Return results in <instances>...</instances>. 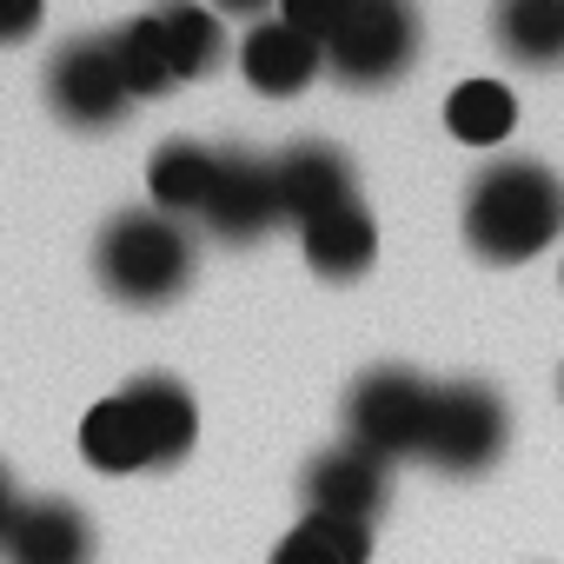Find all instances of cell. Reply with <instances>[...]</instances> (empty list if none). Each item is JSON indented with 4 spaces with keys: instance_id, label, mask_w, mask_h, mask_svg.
Instances as JSON below:
<instances>
[{
    "instance_id": "cell-24",
    "label": "cell",
    "mask_w": 564,
    "mask_h": 564,
    "mask_svg": "<svg viewBox=\"0 0 564 564\" xmlns=\"http://www.w3.org/2000/svg\"><path fill=\"white\" fill-rule=\"evenodd\" d=\"M14 505H21V498H14V478H8V471H0V531H8V518H14Z\"/></svg>"
},
{
    "instance_id": "cell-3",
    "label": "cell",
    "mask_w": 564,
    "mask_h": 564,
    "mask_svg": "<svg viewBox=\"0 0 564 564\" xmlns=\"http://www.w3.org/2000/svg\"><path fill=\"white\" fill-rule=\"evenodd\" d=\"M432 399H438V386L419 379L412 366H372V372H359L352 392H346V445L372 452L379 465L425 458Z\"/></svg>"
},
{
    "instance_id": "cell-9",
    "label": "cell",
    "mask_w": 564,
    "mask_h": 564,
    "mask_svg": "<svg viewBox=\"0 0 564 564\" xmlns=\"http://www.w3.org/2000/svg\"><path fill=\"white\" fill-rule=\"evenodd\" d=\"M239 74L265 100H293V94H306L326 74V47L306 41L300 28H286L279 14H265V21H252L239 34Z\"/></svg>"
},
{
    "instance_id": "cell-16",
    "label": "cell",
    "mask_w": 564,
    "mask_h": 564,
    "mask_svg": "<svg viewBox=\"0 0 564 564\" xmlns=\"http://www.w3.org/2000/svg\"><path fill=\"white\" fill-rule=\"evenodd\" d=\"M153 28L166 41V61L180 80H206L219 61H226V28L213 8H199V0H153Z\"/></svg>"
},
{
    "instance_id": "cell-2",
    "label": "cell",
    "mask_w": 564,
    "mask_h": 564,
    "mask_svg": "<svg viewBox=\"0 0 564 564\" xmlns=\"http://www.w3.org/2000/svg\"><path fill=\"white\" fill-rule=\"evenodd\" d=\"M193 265H199V246L186 232V219L160 213V206H133V213H113L100 226V246H94V272L100 286L120 300V306H173L186 286H193Z\"/></svg>"
},
{
    "instance_id": "cell-7",
    "label": "cell",
    "mask_w": 564,
    "mask_h": 564,
    "mask_svg": "<svg viewBox=\"0 0 564 564\" xmlns=\"http://www.w3.org/2000/svg\"><path fill=\"white\" fill-rule=\"evenodd\" d=\"M279 219V180H272V160L252 153V147H219V173H213V193H206V213L199 226L226 246H252L265 239Z\"/></svg>"
},
{
    "instance_id": "cell-5",
    "label": "cell",
    "mask_w": 564,
    "mask_h": 564,
    "mask_svg": "<svg viewBox=\"0 0 564 564\" xmlns=\"http://www.w3.org/2000/svg\"><path fill=\"white\" fill-rule=\"evenodd\" d=\"M511 438V412L485 379H452L432 399V432H425V458L452 478H478L505 458Z\"/></svg>"
},
{
    "instance_id": "cell-25",
    "label": "cell",
    "mask_w": 564,
    "mask_h": 564,
    "mask_svg": "<svg viewBox=\"0 0 564 564\" xmlns=\"http://www.w3.org/2000/svg\"><path fill=\"white\" fill-rule=\"evenodd\" d=\"M557 272H564V265H557Z\"/></svg>"
},
{
    "instance_id": "cell-18",
    "label": "cell",
    "mask_w": 564,
    "mask_h": 564,
    "mask_svg": "<svg viewBox=\"0 0 564 564\" xmlns=\"http://www.w3.org/2000/svg\"><path fill=\"white\" fill-rule=\"evenodd\" d=\"M80 458H87L94 471H113V478H127V471H153L147 438H140V419H133V405H127L120 392L100 399V405L80 419Z\"/></svg>"
},
{
    "instance_id": "cell-15",
    "label": "cell",
    "mask_w": 564,
    "mask_h": 564,
    "mask_svg": "<svg viewBox=\"0 0 564 564\" xmlns=\"http://www.w3.org/2000/svg\"><path fill=\"white\" fill-rule=\"evenodd\" d=\"M213 173H219V147H206V140H166L147 160V193H153L160 213L199 219L206 193H213Z\"/></svg>"
},
{
    "instance_id": "cell-20",
    "label": "cell",
    "mask_w": 564,
    "mask_h": 564,
    "mask_svg": "<svg viewBox=\"0 0 564 564\" xmlns=\"http://www.w3.org/2000/svg\"><path fill=\"white\" fill-rule=\"evenodd\" d=\"M107 41H113V61H120V74H127V94H133V100H160V94L180 87V74H173V61H166V41H160L153 14L120 21Z\"/></svg>"
},
{
    "instance_id": "cell-13",
    "label": "cell",
    "mask_w": 564,
    "mask_h": 564,
    "mask_svg": "<svg viewBox=\"0 0 564 564\" xmlns=\"http://www.w3.org/2000/svg\"><path fill=\"white\" fill-rule=\"evenodd\" d=\"M300 252H306V265L319 279H366L372 259H379V226H372L366 199H346V206L306 219L300 226Z\"/></svg>"
},
{
    "instance_id": "cell-8",
    "label": "cell",
    "mask_w": 564,
    "mask_h": 564,
    "mask_svg": "<svg viewBox=\"0 0 564 564\" xmlns=\"http://www.w3.org/2000/svg\"><path fill=\"white\" fill-rule=\"evenodd\" d=\"M272 180H279V213L293 226L359 199V180H352V153H339L333 140H293L272 153Z\"/></svg>"
},
{
    "instance_id": "cell-10",
    "label": "cell",
    "mask_w": 564,
    "mask_h": 564,
    "mask_svg": "<svg viewBox=\"0 0 564 564\" xmlns=\"http://www.w3.org/2000/svg\"><path fill=\"white\" fill-rule=\"evenodd\" d=\"M8 564H94V524L67 498H21L0 531Z\"/></svg>"
},
{
    "instance_id": "cell-11",
    "label": "cell",
    "mask_w": 564,
    "mask_h": 564,
    "mask_svg": "<svg viewBox=\"0 0 564 564\" xmlns=\"http://www.w3.org/2000/svg\"><path fill=\"white\" fill-rule=\"evenodd\" d=\"M386 465L359 445H333L326 458H313L306 471V511H326V518H352V524H372L386 511Z\"/></svg>"
},
{
    "instance_id": "cell-19",
    "label": "cell",
    "mask_w": 564,
    "mask_h": 564,
    "mask_svg": "<svg viewBox=\"0 0 564 564\" xmlns=\"http://www.w3.org/2000/svg\"><path fill=\"white\" fill-rule=\"evenodd\" d=\"M366 557H372V524L326 518V511H306L272 551V564H366Z\"/></svg>"
},
{
    "instance_id": "cell-1",
    "label": "cell",
    "mask_w": 564,
    "mask_h": 564,
    "mask_svg": "<svg viewBox=\"0 0 564 564\" xmlns=\"http://www.w3.org/2000/svg\"><path fill=\"white\" fill-rule=\"evenodd\" d=\"M564 232V180L544 160H491L465 186V246L485 265H524Z\"/></svg>"
},
{
    "instance_id": "cell-4",
    "label": "cell",
    "mask_w": 564,
    "mask_h": 564,
    "mask_svg": "<svg viewBox=\"0 0 564 564\" xmlns=\"http://www.w3.org/2000/svg\"><path fill=\"white\" fill-rule=\"evenodd\" d=\"M419 41L425 28L412 0H359L346 28L326 41V74L352 94H379L419 67Z\"/></svg>"
},
{
    "instance_id": "cell-14",
    "label": "cell",
    "mask_w": 564,
    "mask_h": 564,
    "mask_svg": "<svg viewBox=\"0 0 564 564\" xmlns=\"http://www.w3.org/2000/svg\"><path fill=\"white\" fill-rule=\"evenodd\" d=\"M491 41L531 74L564 67V0H491Z\"/></svg>"
},
{
    "instance_id": "cell-17",
    "label": "cell",
    "mask_w": 564,
    "mask_h": 564,
    "mask_svg": "<svg viewBox=\"0 0 564 564\" xmlns=\"http://www.w3.org/2000/svg\"><path fill=\"white\" fill-rule=\"evenodd\" d=\"M518 127V94L505 80H458L445 94V133L458 147H505Z\"/></svg>"
},
{
    "instance_id": "cell-21",
    "label": "cell",
    "mask_w": 564,
    "mask_h": 564,
    "mask_svg": "<svg viewBox=\"0 0 564 564\" xmlns=\"http://www.w3.org/2000/svg\"><path fill=\"white\" fill-rule=\"evenodd\" d=\"M352 8H359V0H279L272 14L286 21V28H300L306 41H319V47H326V41L346 28V14H352Z\"/></svg>"
},
{
    "instance_id": "cell-6",
    "label": "cell",
    "mask_w": 564,
    "mask_h": 564,
    "mask_svg": "<svg viewBox=\"0 0 564 564\" xmlns=\"http://www.w3.org/2000/svg\"><path fill=\"white\" fill-rule=\"evenodd\" d=\"M47 107L67 127H80V133L120 127V113L133 107V94H127V74H120L107 34H74V41L54 47V61H47Z\"/></svg>"
},
{
    "instance_id": "cell-22",
    "label": "cell",
    "mask_w": 564,
    "mask_h": 564,
    "mask_svg": "<svg viewBox=\"0 0 564 564\" xmlns=\"http://www.w3.org/2000/svg\"><path fill=\"white\" fill-rule=\"evenodd\" d=\"M41 21H47V0H0V47L34 41Z\"/></svg>"
},
{
    "instance_id": "cell-12",
    "label": "cell",
    "mask_w": 564,
    "mask_h": 564,
    "mask_svg": "<svg viewBox=\"0 0 564 564\" xmlns=\"http://www.w3.org/2000/svg\"><path fill=\"white\" fill-rule=\"evenodd\" d=\"M120 399H127L133 419H140V438H147L153 471H160V465H180V458L193 452V438H199V405H193V392H186L180 379L147 372V379H133Z\"/></svg>"
},
{
    "instance_id": "cell-23",
    "label": "cell",
    "mask_w": 564,
    "mask_h": 564,
    "mask_svg": "<svg viewBox=\"0 0 564 564\" xmlns=\"http://www.w3.org/2000/svg\"><path fill=\"white\" fill-rule=\"evenodd\" d=\"M265 8H279V0H213V14H232V21H265Z\"/></svg>"
}]
</instances>
